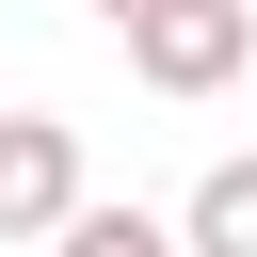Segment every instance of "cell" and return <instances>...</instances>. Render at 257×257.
<instances>
[{
    "instance_id": "cell-1",
    "label": "cell",
    "mask_w": 257,
    "mask_h": 257,
    "mask_svg": "<svg viewBox=\"0 0 257 257\" xmlns=\"http://www.w3.org/2000/svg\"><path fill=\"white\" fill-rule=\"evenodd\" d=\"M241 64H257V0H177V16L128 32V80L145 96H225Z\"/></svg>"
},
{
    "instance_id": "cell-2",
    "label": "cell",
    "mask_w": 257,
    "mask_h": 257,
    "mask_svg": "<svg viewBox=\"0 0 257 257\" xmlns=\"http://www.w3.org/2000/svg\"><path fill=\"white\" fill-rule=\"evenodd\" d=\"M96 193H80V128L64 112H0V241H64Z\"/></svg>"
},
{
    "instance_id": "cell-3",
    "label": "cell",
    "mask_w": 257,
    "mask_h": 257,
    "mask_svg": "<svg viewBox=\"0 0 257 257\" xmlns=\"http://www.w3.org/2000/svg\"><path fill=\"white\" fill-rule=\"evenodd\" d=\"M177 241H193V257H257V161H209L193 209H177Z\"/></svg>"
},
{
    "instance_id": "cell-4",
    "label": "cell",
    "mask_w": 257,
    "mask_h": 257,
    "mask_svg": "<svg viewBox=\"0 0 257 257\" xmlns=\"http://www.w3.org/2000/svg\"><path fill=\"white\" fill-rule=\"evenodd\" d=\"M48 257H193V241H177L161 209H80V225H64Z\"/></svg>"
},
{
    "instance_id": "cell-5",
    "label": "cell",
    "mask_w": 257,
    "mask_h": 257,
    "mask_svg": "<svg viewBox=\"0 0 257 257\" xmlns=\"http://www.w3.org/2000/svg\"><path fill=\"white\" fill-rule=\"evenodd\" d=\"M96 16H112V32H145V16H177V0H96Z\"/></svg>"
}]
</instances>
